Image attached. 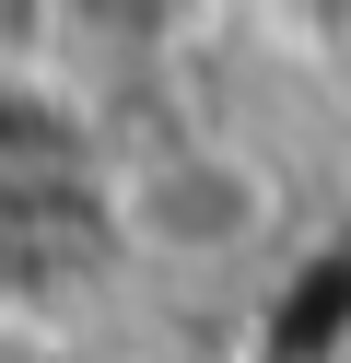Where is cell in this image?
Returning <instances> with one entry per match:
<instances>
[{
    "label": "cell",
    "mask_w": 351,
    "mask_h": 363,
    "mask_svg": "<svg viewBox=\"0 0 351 363\" xmlns=\"http://www.w3.org/2000/svg\"><path fill=\"white\" fill-rule=\"evenodd\" d=\"M117 235L164 269H223L269 235V176L223 141H176V152L117 176Z\"/></svg>",
    "instance_id": "cell-1"
}]
</instances>
